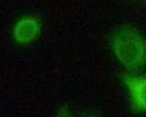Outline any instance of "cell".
<instances>
[{"instance_id": "obj_1", "label": "cell", "mask_w": 146, "mask_h": 117, "mask_svg": "<svg viewBox=\"0 0 146 117\" xmlns=\"http://www.w3.org/2000/svg\"><path fill=\"white\" fill-rule=\"evenodd\" d=\"M115 52L125 63H135L143 57V45L141 40L125 35L117 41Z\"/></svg>"}, {"instance_id": "obj_3", "label": "cell", "mask_w": 146, "mask_h": 117, "mask_svg": "<svg viewBox=\"0 0 146 117\" xmlns=\"http://www.w3.org/2000/svg\"><path fill=\"white\" fill-rule=\"evenodd\" d=\"M25 23H26V25H25L26 28H24L23 24H21L17 28V35H20V39H24V38H26V39L29 38L31 39V35L35 34V29H36L35 24L31 21H26Z\"/></svg>"}, {"instance_id": "obj_2", "label": "cell", "mask_w": 146, "mask_h": 117, "mask_svg": "<svg viewBox=\"0 0 146 117\" xmlns=\"http://www.w3.org/2000/svg\"><path fill=\"white\" fill-rule=\"evenodd\" d=\"M129 86L136 103L142 107H146V79H132L129 82Z\"/></svg>"}]
</instances>
